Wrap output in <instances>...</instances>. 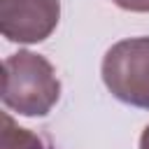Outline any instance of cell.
I'll return each instance as SVG.
<instances>
[{"instance_id":"5","label":"cell","mask_w":149,"mask_h":149,"mask_svg":"<svg viewBox=\"0 0 149 149\" xmlns=\"http://www.w3.org/2000/svg\"><path fill=\"white\" fill-rule=\"evenodd\" d=\"M112 2L128 12H149V0H112Z\"/></svg>"},{"instance_id":"4","label":"cell","mask_w":149,"mask_h":149,"mask_svg":"<svg viewBox=\"0 0 149 149\" xmlns=\"http://www.w3.org/2000/svg\"><path fill=\"white\" fill-rule=\"evenodd\" d=\"M2 149H49L44 140L28 128L14 123V119L5 112L2 114Z\"/></svg>"},{"instance_id":"6","label":"cell","mask_w":149,"mask_h":149,"mask_svg":"<svg viewBox=\"0 0 149 149\" xmlns=\"http://www.w3.org/2000/svg\"><path fill=\"white\" fill-rule=\"evenodd\" d=\"M140 149H149V126L144 128V133L140 137Z\"/></svg>"},{"instance_id":"3","label":"cell","mask_w":149,"mask_h":149,"mask_svg":"<svg viewBox=\"0 0 149 149\" xmlns=\"http://www.w3.org/2000/svg\"><path fill=\"white\" fill-rule=\"evenodd\" d=\"M61 16L58 0H0V30L9 42L35 44L47 40Z\"/></svg>"},{"instance_id":"2","label":"cell","mask_w":149,"mask_h":149,"mask_svg":"<svg viewBox=\"0 0 149 149\" xmlns=\"http://www.w3.org/2000/svg\"><path fill=\"white\" fill-rule=\"evenodd\" d=\"M102 81L116 100L149 109V37L112 44L102 58Z\"/></svg>"},{"instance_id":"1","label":"cell","mask_w":149,"mask_h":149,"mask_svg":"<svg viewBox=\"0 0 149 149\" xmlns=\"http://www.w3.org/2000/svg\"><path fill=\"white\" fill-rule=\"evenodd\" d=\"M61 81L51 63L33 51H19L2 63V102L21 116H44L58 102Z\"/></svg>"}]
</instances>
